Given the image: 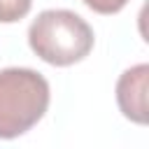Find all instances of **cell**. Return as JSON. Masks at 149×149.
Returning <instances> with one entry per match:
<instances>
[{"instance_id":"cell-1","label":"cell","mask_w":149,"mask_h":149,"mask_svg":"<svg viewBox=\"0 0 149 149\" xmlns=\"http://www.w3.org/2000/svg\"><path fill=\"white\" fill-rule=\"evenodd\" d=\"M91 26L70 9H44L28 28L30 49L49 65H72L84 61L93 49Z\"/></svg>"},{"instance_id":"cell-2","label":"cell","mask_w":149,"mask_h":149,"mask_svg":"<svg viewBox=\"0 0 149 149\" xmlns=\"http://www.w3.org/2000/svg\"><path fill=\"white\" fill-rule=\"evenodd\" d=\"M49 107V84L30 68L0 70V137L28 133Z\"/></svg>"},{"instance_id":"cell-3","label":"cell","mask_w":149,"mask_h":149,"mask_svg":"<svg viewBox=\"0 0 149 149\" xmlns=\"http://www.w3.org/2000/svg\"><path fill=\"white\" fill-rule=\"evenodd\" d=\"M147 79L149 65L140 63L128 68L116 81V102L126 119L147 123Z\"/></svg>"},{"instance_id":"cell-4","label":"cell","mask_w":149,"mask_h":149,"mask_svg":"<svg viewBox=\"0 0 149 149\" xmlns=\"http://www.w3.org/2000/svg\"><path fill=\"white\" fill-rule=\"evenodd\" d=\"M33 0H0V23L21 21L30 12Z\"/></svg>"},{"instance_id":"cell-5","label":"cell","mask_w":149,"mask_h":149,"mask_svg":"<svg viewBox=\"0 0 149 149\" xmlns=\"http://www.w3.org/2000/svg\"><path fill=\"white\" fill-rule=\"evenodd\" d=\"M81 2L98 14H116L128 5V0H81Z\"/></svg>"}]
</instances>
